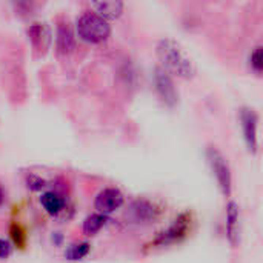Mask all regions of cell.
<instances>
[{"mask_svg":"<svg viewBox=\"0 0 263 263\" xmlns=\"http://www.w3.org/2000/svg\"><path fill=\"white\" fill-rule=\"evenodd\" d=\"M156 54L160 62V68L165 69L170 76L174 74L180 79H193L197 72L193 59L174 39L165 37L159 40L156 46Z\"/></svg>","mask_w":263,"mask_h":263,"instance_id":"obj_1","label":"cell"},{"mask_svg":"<svg viewBox=\"0 0 263 263\" xmlns=\"http://www.w3.org/2000/svg\"><path fill=\"white\" fill-rule=\"evenodd\" d=\"M77 35L86 43H102L111 35L109 23L96 12H83L76 23Z\"/></svg>","mask_w":263,"mask_h":263,"instance_id":"obj_2","label":"cell"},{"mask_svg":"<svg viewBox=\"0 0 263 263\" xmlns=\"http://www.w3.org/2000/svg\"><path fill=\"white\" fill-rule=\"evenodd\" d=\"M206 159H208L213 174L216 176V180L219 183L222 194L225 197H230L233 193V174H231V168H230L227 157L216 146H210L206 149Z\"/></svg>","mask_w":263,"mask_h":263,"instance_id":"obj_3","label":"cell"},{"mask_svg":"<svg viewBox=\"0 0 263 263\" xmlns=\"http://www.w3.org/2000/svg\"><path fill=\"white\" fill-rule=\"evenodd\" d=\"M154 86H156V91H157L160 100L166 106L173 108L179 103V89L173 80V76H170L160 66H157L154 69Z\"/></svg>","mask_w":263,"mask_h":263,"instance_id":"obj_4","label":"cell"},{"mask_svg":"<svg viewBox=\"0 0 263 263\" xmlns=\"http://www.w3.org/2000/svg\"><path fill=\"white\" fill-rule=\"evenodd\" d=\"M125 202V196L120 190L117 188H103L94 200V208L97 210L99 214L108 216L114 211H117L119 208H122Z\"/></svg>","mask_w":263,"mask_h":263,"instance_id":"obj_5","label":"cell"},{"mask_svg":"<svg viewBox=\"0 0 263 263\" xmlns=\"http://www.w3.org/2000/svg\"><path fill=\"white\" fill-rule=\"evenodd\" d=\"M240 122L243 129V139L250 149V153L256 154L259 148L257 140V125H259V116L253 108H242L240 109Z\"/></svg>","mask_w":263,"mask_h":263,"instance_id":"obj_6","label":"cell"},{"mask_svg":"<svg viewBox=\"0 0 263 263\" xmlns=\"http://www.w3.org/2000/svg\"><path fill=\"white\" fill-rule=\"evenodd\" d=\"M159 217V210L156 208L154 203L145 200V199H139V200H134L128 211H126V219L131 222V223H137V225H146V223H151L154 222L156 219Z\"/></svg>","mask_w":263,"mask_h":263,"instance_id":"obj_7","label":"cell"},{"mask_svg":"<svg viewBox=\"0 0 263 263\" xmlns=\"http://www.w3.org/2000/svg\"><path fill=\"white\" fill-rule=\"evenodd\" d=\"M188 228H190V216L188 214H182V216H179L174 220V223L166 231L160 233L157 236V239L151 245H154V247H165V245L176 243V242L182 240L186 236Z\"/></svg>","mask_w":263,"mask_h":263,"instance_id":"obj_8","label":"cell"},{"mask_svg":"<svg viewBox=\"0 0 263 263\" xmlns=\"http://www.w3.org/2000/svg\"><path fill=\"white\" fill-rule=\"evenodd\" d=\"M227 237L228 242L236 247L240 240V223H239V205L236 202H228L227 205Z\"/></svg>","mask_w":263,"mask_h":263,"instance_id":"obj_9","label":"cell"},{"mask_svg":"<svg viewBox=\"0 0 263 263\" xmlns=\"http://www.w3.org/2000/svg\"><path fill=\"white\" fill-rule=\"evenodd\" d=\"M28 37L37 51H46L51 43V31L46 23H32L28 28Z\"/></svg>","mask_w":263,"mask_h":263,"instance_id":"obj_10","label":"cell"},{"mask_svg":"<svg viewBox=\"0 0 263 263\" xmlns=\"http://www.w3.org/2000/svg\"><path fill=\"white\" fill-rule=\"evenodd\" d=\"M91 8L94 9L97 15H100L102 18L108 22V20L119 18L123 12L125 5L120 0H109V2H92Z\"/></svg>","mask_w":263,"mask_h":263,"instance_id":"obj_11","label":"cell"},{"mask_svg":"<svg viewBox=\"0 0 263 263\" xmlns=\"http://www.w3.org/2000/svg\"><path fill=\"white\" fill-rule=\"evenodd\" d=\"M55 45H57V51L59 54H69L72 52L74 46H76V39L74 34L71 31V28L65 23H60L57 26V34H55Z\"/></svg>","mask_w":263,"mask_h":263,"instance_id":"obj_12","label":"cell"},{"mask_svg":"<svg viewBox=\"0 0 263 263\" xmlns=\"http://www.w3.org/2000/svg\"><path fill=\"white\" fill-rule=\"evenodd\" d=\"M40 205L49 216H59L65 208V200L54 191H46L40 196Z\"/></svg>","mask_w":263,"mask_h":263,"instance_id":"obj_13","label":"cell"},{"mask_svg":"<svg viewBox=\"0 0 263 263\" xmlns=\"http://www.w3.org/2000/svg\"><path fill=\"white\" fill-rule=\"evenodd\" d=\"M106 222H108V219H106V216H103V214L96 213V214L88 216V217L85 219V222H83V227H82L83 234H85V236H96V234L106 225Z\"/></svg>","mask_w":263,"mask_h":263,"instance_id":"obj_14","label":"cell"},{"mask_svg":"<svg viewBox=\"0 0 263 263\" xmlns=\"http://www.w3.org/2000/svg\"><path fill=\"white\" fill-rule=\"evenodd\" d=\"M91 251V245L88 242H79V243H72L65 250V259L69 262H79L83 260Z\"/></svg>","mask_w":263,"mask_h":263,"instance_id":"obj_15","label":"cell"},{"mask_svg":"<svg viewBox=\"0 0 263 263\" xmlns=\"http://www.w3.org/2000/svg\"><path fill=\"white\" fill-rule=\"evenodd\" d=\"M250 63H251V68L256 74H262L263 69V54H262V46H256L254 51L251 52V57H250Z\"/></svg>","mask_w":263,"mask_h":263,"instance_id":"obj_16","label":"cell"},{"mask_svg":"<svg viewBox=\"0 0 263 263\" xmlns=\"http://www.w3.org/2000/svg\"><path fill=\"white\" fill-rule=\"evenodd\" d=\"M46 182L43 179H40L39 176L35 174H28L26 176V186L32 191H40L42 188H45Z\"/></svg>","mask_w":263,"mask_h":263,"instance_id":"obj_17","label":"cell"},{"mask_svg":"<svg viewBox=\"0 0 263 263\" xmlns=\"http://www.w3.org/2000/svg\"><path fill=\"white\" fill-rule=\"evenodd\" d=\"M11 236L14 239V243H17L18 247L25 245V233L22 231V228L18 225H12L11 228Z\"/></svg>","mask_w":263,"mask_h":263,"instance_id":"obj_18","label":"cell"},{"mask_svg":"<svg viewBox=\"0 0 263 263\" xmlns=\"http://www.w3.org/2000/svg\"><path fill=\"white\" fill-rule=\"evenodd\" d=\"M11 254H12V245H11V242H8L5 239H0V259L5 260Z\"/></svg>","mask_w":263,"mask_h":263,"instance_id":"obj_19","label":"cell"},{"mask_svg":"<svg viewBox=\"0 0 263 263\" xmlns=\"http://www.w3.org/2000/svg\"><path fill=\"white\" fill-rule=\"evenodd\" d=\"M3 202H5V193H3V188L0 186V206L3 205Z\"/></svg>","mask_w":263,"mask_h":263,"instance_id":"obj_20","label":"cell"}]
</instances>
